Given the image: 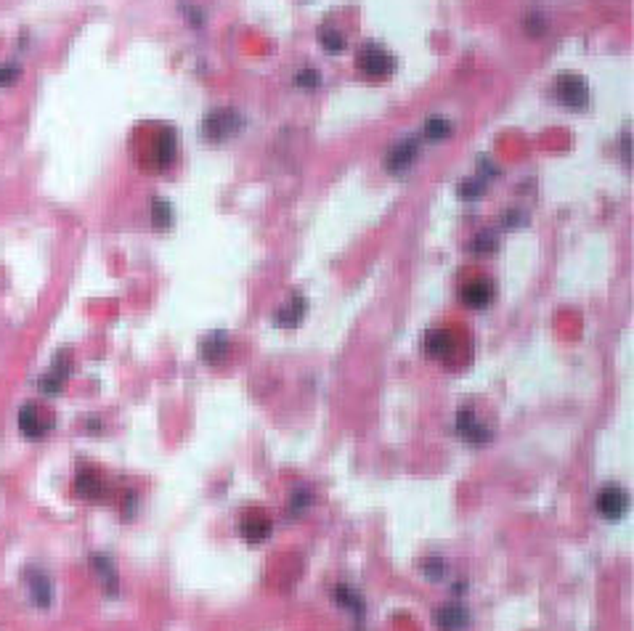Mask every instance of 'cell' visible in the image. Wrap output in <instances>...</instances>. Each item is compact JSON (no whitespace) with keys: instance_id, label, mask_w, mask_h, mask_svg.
Returning a JSON list of instances; mask_svg holds the SVG:
<instances>
[{"instance_id":"obj_1","label":"cell","mask_w":634,"mask_h":631,"mask_svg":"<svg viewBox=\"0 0 634 631\" xmlns=\"http://www.w3.org/2000/svg\"><path fill=\"white\" fill-rule=\"evenodd\" d=\"M555 95L568 109H584L589 104V85H586L581 74L562 72L560 77L555 80Z\"/></svg>"},{"instance_id":"obj_2","label":"cell","mask_w":634,"mask_h":631,"mask_svg":"<svg viewBox=\"0 0 634 631\" xmlns=\"http://www.w3.org/2000/svg\"><path fill=\"white\" fill-rule=\"evenodd\" d=\"M239 122L242 119L234 109H228V107L213 109L202 122V135L213 143L226 141V138H231L234 133L239 131Z\"/></svg>"},{"instance_id":"obj_3","label":"cell","mask_w":634,"mask_h":631,"mask_svg":"<svg viewBox=\"0 0 634 631\" xmlns=\"http://www.w3.org/2000/svg\"><path fill=\"white\" fill-rule=\"evenodd\" d=\"M356 64L369 77H385V74H390L395 69V56L388 48L377 46V43H366V46H361Z\"/></svg>"},{"instance_id":"obj_4","label":"cell","mask_w":634,"mask_h":631,"mask_svg":"<svg viewBox=\"0 0 634 631\" xmlns=\"http://www.w3.org/2000/svg\"><path fill=\"white\" fill-rule=\"evenodd\" d=\"M454 425H456V432H459L467 443H473V446H483V443L491 438V427L486 422H480L473 406H462V409L456 411Z\"/></svg>"},{"instance_id":"obj_5","label":"cell","mask_w":634,"mask_h":631,"mask_svg":"<svg viewBox=\"0 0 634 631\" xmlns=\"http://www.w3.org/2000/svg\"><path fill=\"white\" fill-rule=\"evenodd\" d=\"M271 531H274V520H271V514L265 512L263 507H250L247 512H242L239 517V533L247 541H263V538L271 536Z\"/></svg>"},{"instance_id":"obj_6","label":"cell","mask_w":634,"mask_h":631,"mask_svg":"<svg viewBox=\"0 0 634 631\" xmlns=\"http://www.w3.org/2000/svg\"><path fill=\"white\" fill-rule=\"evenodd\" d=\"M597 512L605 514L608 520H616V517H621L626 512V507H629V493L623 486L619 483H605L602 489L597 491Z\"/></svg>"},{"instance_id":"obj_7","label":"cell","mask_w":634,"mask_h":631,"mask_svg":"<svg viewBox=\"0 0 634 631\" xmlns=\"http://www.w3.org/2000/svg\"><path fill=\"white\" fill-rule=\"evenodd\" d=\"M70 371H72V358L67 350H61L59 356L53 358V364H51V369L46 374H40V380H37V387L43 390L46 395H56L64 390V385H67V377H70Z\"/></svg>"},{"instance_id":"obj_8","label":"cell","mask_w":634,"mask_h":631,"mask_svg":"<svg viewBox=\"0 0 634 631\" xmlns=\"http://www.w3.org/2000/svg\"><path fill=\"white\" fill-rule=\"evenodd\" d=\"M16 422H19V430L25 432L27 438H43V435L53 427V422H51V417L43 411V406L32 404V401L19 409Z\"/></svg>"},{"instance_id":"obj_9","label":"cell","mask_w":634,"mask_h":631,"mask_svg":"<svg viewBox=\"0 0 634 631\" xmlns=\"http://www.w3.org/2000/svg\"><path fill=\"white\" fill-rule=\"evenodd\" d=\"M74 493L77 496H83V499H98V496H104L107 493V477L98 472L96 467L91 465H80L77 467V472H74Z\"/></svg>"},{"instance_id":"obj_10","label":"cell","mask_w":634,"mask_h":631,"mask_svg":"<svg viewBox=\"0 0 634 631\" xmlns=\"http://www.w3.org/2000/svg\"><path fill=\"white\" fill-rule=\"evenodd\" d=\"M419 154V141L411 135V138H407V141H398L388 152V159H385V165H388V170L390 173H407L409 167L414 165V159H417Z\"/></svg>"},{"instance_id":"obj_11","label":"cell","mask_w":634,"mask_h":631,"mask_svg":"<svg viewBox=\"0 0 634 631\" xmlns=\"http://www.w3.org/2000/svg\"><path fill=\"white\" fill-rule=\"evenodd\" d=\"M459 298L470 308H486L494 298V284L489 279H470L459 286Z\"/></svg>"},{"instance_id":"obj_12","label":"cell","mask_w":634,"mask_h":631,"mask_svg":"<svg viewBox=\"0 0 634 631\" xmlns=\"http://www.w3.org/2000/svg\"><path fill=\"white\" fill-rule=\"evenodd\" d=\"M25 578L27 589H29V599L35 602L37 608H48L51 599H53V586H51L48 576L43 571H37V568H27Z\"/></svg>"},{"instance_id":"obj_13","label":"cell","mask_w":634,"mask_h":631,"mask_svg":"<svg viewBox=\"0 0 634 631\" xmlns=\"http://www.w3.org/2000/svg\"><path fill=\"white\" fill-rule=\"evenodd\" d=\"M432 618L438 623V629L459 631L470 623V613H467V608H462L459 602H443L441 608L432 613Z\"/></svg>"},{"instance_id":"obj_14","label":"cell","mask_w":634,"mask_h":631,"mask_svg":"<svg viewBox=\"0 0 634 631\" xmlns=\"http://www.w3.org/2000/svg\"><path fill=\"white\" fill-rule=\"evenodd\" d=\"M454 350V334L446 326H432L425 334V353L432 358H449V353Z\"/></svg>"},{"instance_id":"obj_15","label":"cell","mask_w":634,"mask_h":631,"mask_svg":"<svg viewBox=\"0 0 634 631\" xmlns=\"http://www.w3.org/2000/svg\"><path fill=\"white\" fill-rule=\"evenodd\" d=\"M305 308H308L305 298H303V295H292L287 305H282V308L274 313V321L279 324V326H284V329H295V326L303 321Z\"/></svg>"},{"instance_id":"obj_16","label":"cell","mask_w":634,"mask_h":631,"mask_svg":"<svg viewBox=\"0 0 634 631\" xmlns=\"http://www.w3.org/2000/svg\"><path fill=\"white\" fill-rule=\"evenodd\" d=\"M332 597H335V602L340 608L350 610L359 620L364 618L366 605H364V597H361L359 589H353V586H348V584H337L335 589H332Z\"/></svg>"},{"instance_id":"obj_17","label":"cell","mask_w":634,"mask_h":631,"mask_svg":"<svg viewBox=\"0 0 634 631\" xmlns=\"http://www.w3.org/2000/svg\"><path fill=\"white\" fill-rule=\"evenodd\" d=\"M199 353H202L204 361L216 364V361H223L228 353V334L226 332H210L199 343Z\"/></svg>"},{"instance_id":"obj_18","label":"cell","mask_w":634,"mask_h":631,"mask_svg":"<svg viewBox=\"0 0 634 631\" xmlns=\"http://www.w3.org/2000/svg\"><path fill=\"white\" fill-rule=\"evenodd\" d=\"M154 162L157 167L162 170V167H168L173 159H176V133L170 131V128H165V131L159 133V141H157L154 146Z\"/></svg>"},{"instance_id":"obj_19","label":"cell","mask_w":634,"mask_h":631,"mask_svg":"<svg viewBox=\"0 0 634 631\" xmlns=\"http://www.w3.org/2000/svg\"><path fill=\"white\" fill-rule=\"evenodd\" d=\"M454 133V125H451V119L446 117H430L425 122V135H428V141H443V138H449Z\"/></svg>"},{"instance_id":"obj_20","label":"cell","mask_w":634,"mask_h":631,"mask_svg":"<svg viewBox=\"0 0 634 631\" xmlns=\"http://www.w3.org/2000/svg\"><path fill=\"white\" fill-rule=\"evenodd\" d=\"M319 43H322L329 53H340V51H345V46H348L345 35H343L340 29H335V27H322V29H319Z\"/></svg>"},{"instance_id":"obj_21","label":"cell","mask_w":634,"mask_h":631,"mask_svg":"<svg viewBox=\"0 0 634 631\" xmlns=\"http://www.w3.org/2000/svg\"><path fill=\"white\" fill-rule=\"evenodd\" d=\"M499 247V239H496V234L494 231H478L475 237H473V241H470V250L475 252V255H489V252H494Z\"/></svg>"},{"instance_id":"obj_22","label":"cell","mask_w":634,"mask_h":631,"mask_svg":"<svg viewBox=\"0 0 634 631\" xmlns=\"http://www.w3.org/2000/svg\"><path fill=\"white\" fill-rule=\"evenodd\" d=\"M152 223L157 228H168L173 223V204L168 199H152Z\"/></svg>"},{"instance_id":"obj_23","label":"cell","mask_w":634,"mask_h":631,"mask_svg":"<svg viewBox=\"0 0 634 631\" xmlns=\"http://www.w3.org/2000/svg\"><path fill=\"white\" fill-rule=\"evenodd\" d=\"M91 562H93V568H96V573L104 578V584H107V589H114V584H117V573H114V562L109 560L107 554H93L91 557Z\"/></svg>"},{"instance_id":"obj_24","label":"cell","mask_w":634,"mask_h":631,"mask_svg":"<svg viewBox=\"0 0 634 631\" xmlns=\"http://www.w3.org/2000/svg\"><path fill=\"white\" fill-rule=\"evenodd\" d=\"M308 501H311V489L308 486H298L292 491V496H289V514L303 512L308 507Z\"/></svg>"},{"instance_id":"obj_25","label":"cell","mask_w":634,"mask_h":631,"mask_svg":"<svg viewBox=\"0 0 634 631\" xmlns=\"http://www.w3.org/2000/svg\"><path fill=\"white\" fill-rule=\"evenodd\" d=\"M295 85L303 88V91H316L319 85H322V74L316 69H300L295 74Z\"/></svg>"},{"instance_id":"obj_26","label":"cell","mask_w":634,"mask_h":631,"mask_svg":"<svg viewBox=\"0 0 634 631\" xmlns=\"http://www.w3.org/2000/svg\"><path fill=\"white\" fill-rule=\"evenodd\" d=\"M483 186H486V183L480 178L462 180V183H459V197H462V199H478L480 194H483Z\"/></svg>"},{"instance_id":"obj_27","label":"cell","mask_w":634,"mask_h":631,"mask_svg":"<svg viewBox=\"0 0 634 631\" xmlns=\"http://www.w3.org/2000/svg\"><path fill=\"white\" fill-rule=\"evenodd\" d=\"M19 74H22L19 64H13V61H3V64H0V88L13 85L16 80H19Z\"/></svg>"},{"instance_id":"obj_28","label":"cell","mask_w":634,"mask_h":631,"mask_svg":"<svg viewBox=\"0 0 634 631\" xmlns=\"http://www.w3.org/2000/svg\"><path fill=\"white\" fill-rule=\"evenodd\" d=\"M422 568H425V573H428L430 578H441L443 573H446V562H443V557H438V554H428V557L422 560Z\"/></svg>"},{"instance_id":"obj_29","label":"cell","mask_w":634,"mask_h":631,"mask_svg":"<svg viewBox=\"0 0 634 631\" xmlns=\"http://www.w3.org/2000/svg\"><path fill=\"white\" fill-rule=\"evenodd\" d=\"M544 29H547V22H544V16H541V13H531V16L526 19V32L528 35L539 37Z\"/></svg>"},{"instance_id":"obj_30","label":"cell","mask_w":634,"mask_h":631,"mask_svg":"<svg viewBox=\"0 0 634 631\" xmlns=\"http://www.w3.org/2000/svg\"><path fill=\"white\" fill-rule=\"evenodd\" d=\"M520 223H526V218H523V215H517L515 210H513V213L504 215V226H513L515 228V226H520Z\"/></svg>"}]
</instances>
